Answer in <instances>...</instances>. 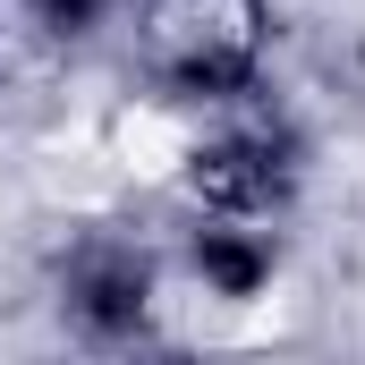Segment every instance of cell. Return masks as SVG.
<instances>
[{"label": "cell", "instance_id": "cell-4", "mask_svg": "<svg viewBox=\"0 0 365 365\" xmlns=\"http://www.w3.org/2000/svg\"><path fill=\"white\" fill-rule=\"evenodd\" d=\"M195 264H204V280H212L221 297H255V289L272 280V255H264V247H247V238H204V247H195Z\"/></svg>", "mask_w": 365, "mask_h": 365}, {"label": "cell", "instance_id": "cell-2", "mask_svg": "<svg viewBox=\"0 0 365 365\" xmlns=\"http://www.w3.org/2000/svg\"><path fill=\"white\" fill-rule=\"evenodd\" d=\"M297 179V145L280 128H247V136H221L187 162V187L212 204V212H272Z\"/></svg>", "mask_w": 365, "mask_h": 365}, {"label": "cell", "instance_id": "cell-1", "mask_svg": "<svg viewBox=\"0 0 365 365\" xmlns=\"http://www.w3.org/2000/svg\"><path fill=\"white\" fill-rule=\"evenodd\" d=\"M264 51L255 0H153L145 9V60L179 93H238Z\"/></svg>", "mask_w": 365, "mask_h": 365}, {"label": "cell", "instance_id": "cell-5", "mask_svg": "<svg viewBox=\"0 0 365 365\" xmlns=\"http://www.w3.org/2000/svg\"><path fill=\"white\" fill-rule=\"evenodd\" d=\"M34 9H43L51 26H86V17H93V0H34Z\"/></svg>", "mask_w": 365, "mask_h": 365}, {"label": "cell", "instance_id": "cell-3", "mask_svg": "<svg viewBox=\"0 0 365 365\" xmlns=\"http://www.w3.org/2000/svg\"><path fill=\"white\" fill-rule=\"evenodd\" d=\"M145 297H153V280L136 255H86L77 272H68V306H77V323L86 331H136L145 323Z\"/></svg>", "mask_w": 365, "mask_h": 365}]
</instances>
